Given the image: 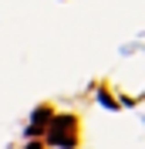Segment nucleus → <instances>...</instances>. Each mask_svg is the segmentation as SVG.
I'll use <instances>...</instances> for the list:
<instances>
[{"instance_id":"obj_1","label":"nucleus","mask_w":145,"mask_h":149,"mask_svg":"<svg viewBox=\"0 0 145 149\" xmlns=\"http://www.w3.org/2000/svg\"><path fill=\"white\" fill-rule=\"evenodd\" d=\"M47 142L54 149H74L78 146V119L74 115H57V119H47Z\"/></svg>"},{"instance_id":"obj_2","label":"nucleus","mask_w":145,"mask_h":149,"mask_svg":"<svg viewBox=\"0 0 145 149\" xmlns=\"http://www.w3.org/2000/svg\"><path fill=\"white\" fill-rule=\"evenodd\" d=\"M47 115H51L47 109H37V112H34V122L27 125V136H37V132H44V129H47Z\"/></svg>"},{"instance_id":"obj_3","label":"nucleus","mask_w":145,"mask_h":149,"mask_svg":"<svg viewBox=\"0 0 145 149\" xmlns=\"http://www.w3.org/2000/svg\"><path fill=\"white\" fill-rule=\"evenodd\" d=\"M24 149H41V142H30V146H24Z\"/></svg>"}]
</instances>
